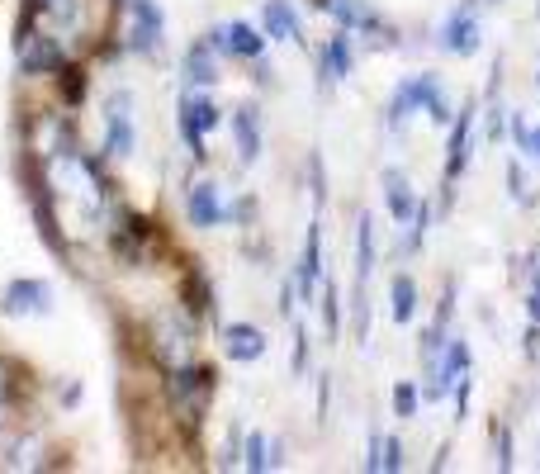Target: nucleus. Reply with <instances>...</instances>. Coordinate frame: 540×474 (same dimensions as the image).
<instances>
[{"label":"nucleus","mask_w":540,"mask_h":474,"mask_svg":"<svg viewBox=\"0 0 540 474\" xmlns=\"http://www.w3.org/2000/svg\"><path fill=\"white\" fill-rule=\"evenodd\" d=\"M436 95H441L436 91V76H408L394 91V100H389V124H403L408 114H422Z\"/></svg>","instance_id":"nucleus-7"},{"label":"nucleus","mask_w":540,"mask_h":474,"mask_svg":"<svg viewBox=\"0 0 540 474\" xmlns=\"http://www.w3.org/2000/svg\"><path fill=\"white\" fill-rule=\"evenodd\" d=\"M323 72H327V81H342V76H351V38H346V34L327 38V48H323Z\"/></svg>","instance_id":"nucleus-19"},{"label":"nucleus","mask_w":540,"mask_h":474,"mask_svg":"<svg viewBox=\"0 0 540 474\" xmlns=\"http://www.w3.org/2000/svg\"><path fill=\"white\" fill-rule=\"evenodd\" d=\"M394 413H398V418H413V413H417V384L413 380L394 384Z\"/></svg>","instance_id":"nucleus-24"},{"label":"nucleus","mask_w":540,"mask_h":474,"mask_svg":"<svg viewBox=\"0 0 540 474\" xmlns=\"http://www.w3.org/2000/svg\"><path fill=\"white\" fill-rule=\"evenodd\" d=\"M252 474H261V470H270V441L261 437V432H252L247 437V460H242Z\"/></svg>","instance_id":"nucleus-22"},{"label":"nucleus","mask_w":540,"mask_h":474,"mask_svg":"<svg viewBox=\"0 0 540 474\" xmlns=\"http://www.w3.org/2000/svg\"><path fill=\"white\" fill-rule=\"evenodd\" d=\"M379 470H403V441L398 437H384V465Z\"/></svg>","instance_id":"nucleus-25"},{"label":"nucleus","mask_w":540,"mask_h":474,"mask_svg":"<svg viewBox=\"0 0 540 474\" xmlns=\"http://www.w3.org/2000/svg\"><path fill=\"white\" fill-rule=\"evenodd\" d=\"M522 152H531V157H536V162H540V128H531V133H526Z\"/></svg>","instance_id":"nucleus-28"},{"label":"nucleus","mask_w":540,"mask_h":474,"mask_svg":"<svg viewBox=\"0 0 540 474\" xmlns=\"http://www.w3.org/2000/svg\"><path fill=\"white\" fill-rule=\"evenodd\" d=\"M166 38V15L157 10V0H128V48L143 57H157Z\"/></svg>","instance_id":"nucleus-3"},{"label":"nucleus","mask_w":540,"mask_h":474,"mask_svg":"<svg viewBox=\"0 0 540 474\" xmlns=\"http://www.w3.org/2000/svg\"><path fill=\"white\" fill-rule=\"evenodd\" d=\"M223 351H228V361L252 365L266 356V332L252 328V323H228L223 328Z\"/></svg>","instance_id":"nucleus-9"},{"label":"nucleus","mask_w":540,"mask_h":474,"mask_svg":"<svg viewBox=\"0 0 540 474\" xmlns=\"http://www.w3.org/2000/svg\"><path fill=\"white\" fill-rule=\"evenodd\" d=\"M313 5H318L323 15L337 19L346 34H351V29H360V34H384V19H379L365 0H313Z\"/></svg>","instance_id":"nucleus-8"},{"label":"nucleus","mask_w":540,"mask_h":474,"mask_svg":"<svg viewBox=\"0 0 540 474\" xmlns=\"http://www.w3.org/2000/svg\"><path fill=\"white\" fill-rule=\"evenodd\" d=\"M507 181H512V195H517V200H522V190H526V181H522V176H517V166H512V171H507Z\"/></svg>","instance_id":"nucleus-29"},{"label":"nucleus","mask_w":540,"mask_h":474,"mask_svg":"<svg viewBox=\"0 0 540 474\" xmlns=\"http://www.w3.org/2000/svg\"><path fill=\"white\" fill-rule=\"evenodd\" d=\"M526 313H531V323H540V285H531V294H526Z\"/></svg>","instance_id":"nucleus-27"},{"label":"nucleus","mask_w":540,"mask_h":474,"mask_svg":"<svg viewBox=\"0 0 540 474\" xmlns=\"http://www.w3.org/2000/svg\"><path fill=\"white\" fill-rule=\"evenodd\" d=\"M370 271H375V219L360 214V223H356V285H365Z\"/></svg>","instance_id":"nucleus-18"},{"label":"nucleus","mask_w":540,"mask_h":474,"mask_svg":"<svg viewBox=\"0 0 540 474\" xmlns=\"http://www.w3.org/2000/svg\"><path fill=\"white\" fill-rule=\"evenodd\" d=\"M413 313H417L413 275H394V323H413Z\"/></svg>","instance_id":"nucleus-20"},{"label":"nucleus","mask_w":540,"mask_h":474,"mask_svg":"<svg viewBox=\"0 0 540 474\" xmlns=\"http://www.w3.org/2000/svg\"><path fill=\"white\" fill-rule=\"evenodd\" d=\"M469 138H474V110H460L450 119V147H446V181H455L469 166Z\"/></svg>","instance_id":"nucleus-10"},{"label":"nucleus","mask_w":540,"mask_h":474,"mask_svg":"<svg viewBox=\"0 0 540 474\" xmlns=\"http://www.w3.org/2000/svg\"><path fill=\"white\" fill-rule=\"evenodd\" d=\"M323 328H327V337H337V332H342V304H337V285H327V290H323Z\"/></svg>","instance_id":"nucleus-23"},{"label":"nucleus","mask_w":540,"mask_h":474,"mask_svg":"<svg viewBox=\"0 0 540 474\" xmlns=\"http://www.w3.org/2000/svg\"><path fill=\"white\" fill-rule=\"evenodd\" d=\"M218 128V105L209 100V95H185L180 100V138L190 143V157L195 162H204L209 152H204V133H214Z\"/></svg>","instance_id":"nucleus-4"},{"label":"nucleus","mask_w":540,"mask_h":474,"mask_svg":"<svg viewBox=\"0 0 540 474\" xmlns=\"http://www.w3.org/2000/svg\"><path fill=\"white\" fill-rule=\"evenodd\" d=\"M427 114H432V124H436V128H446L450 119H455V114H450V105H446V100H441V95H436L432 105H427Z\"/></svg>","instance_id":"nucleus-26"},{"label":"nucleus","mask_w":540,"mask_h":474,"mask_svg":"<svg viewBox=\"0 0 540 474\" xmlns=\"http://www.w3.org/2000/svg\"><path fill=\"white\" fill-rule=\"evenodd\" d=\"M0 304L10 318H43V313H53V285L48 280H10Z\"/></svg>","instance_id":"nucleus-5"},{"label":"nucleus","mask_w":540,"mask_h":474,"mask_svg":"<svg viewBox=\"0 0 540 474\" xmlns=\"http://www.w3.org/2000/svg\"><path fill=\"white\" fill-rule=\"evenodd\" d=\"M34 10H43L53 24H72L81 15V0H34Z\"/></svg>","instance_id":"nucleus-21"},{"label":"nucleus","mask_w":540,"mask_h":474,"mask_svg":"<svg viewBox=\"0 0 540 474\" xmlns=\"http://www.w3.org/2000/svg\"><path fill=\"white\" fill-rule=\"evenodd\" d=\"M441 48L455 57H474L479 53V19H474V0H460L441 24Z\"/></svg>","instance_id":"nucleus-6"},{"label":"nucleus","mask_w":540,"mask_h":474,"mask_svg":"<svg viewBox=\"0 0 540 474\" xmlns=\"http://www.w3.org/2000/svg\"><path fill=\"white\" fill-rule=\"evenodd\" d=\"M185 81H190V86H214L218 81L214 43H195V48L185 53Z\"/></svg>","instance_id":"nucleus-17"},{"label":"nucleus","mask_w":540,"mask_h":474,"mask_svg":"<svg viewBox=\"0 0 540 474\" xmlns=\"http://www.w3.org/2000/svg\"><path fill=\"white\" fill-rule=\"evenodd\" d=\"M105 152L114 162H124L138 152V133H133V95L119 86V91L105 95Z\"/></svg>","instance_id":"nucleus-2"},{"label":"nucleus","mask_w":540,"mask_h":474,"mask_svg":"<svg viewBox=\"0 0 540 474\" xmlns=\"http://www.w3.org/2000/svg\"><path fill=\"white\" fill-rule=\"evenodd\" d=\"M34 5L24 10V19H19V38H15V48H19V72H57L62 67V43H57V34H38L34 24Z\"/></svg>","instance_id":"nucleus-1"},{"label":"nucleus","mask_w":540,"mask_h":474,"mask_svg":"<svg viewBox=\"0 0 540 474\" xmlns=\"http://www.w3.org/2000/svg\"><path fill=\"white\" fill-rule=\"evenodd\" d=\"M233 138H237V157L252 166L261 157V119H256V105H237L233 110Z\"/></svg>","instance_id":"nucleus-14"},{"label":"nucleus","mask_w":540,"mask_h":474,"mask_svg":"<svg viewBox=\"0 0 540 474\" xmlns=\"http://www.w3.org/2000/svg\"><path fill=\"white\" fill-rule=\"evenodd\" d=\"M185 214H190V223L195 228H218V223L228 219V209H223V200H218V185H195L190 190V200H185Z\"/></svg>","instance_id":"nucleus-12"},{"label":"nucleus","mask_w":540,"mask_h":474,"mask_svg":"<svg viewBox=\"0 0 540 474\" xmlns=\"http://www.w3.org/2000/svg\"><path fill=\"white\" fill-rule=\"evenodd\" d=\"M379 181H384V204H389V214H394L398 223H408V219L417 214V190H413V181H408V176H403L398 166H389V171H384Z\"/></svg>","instance_id":"nucleus-11"},{"label":"nucleus","mask_w":540,"mask_h":474,"mask_svg":"<svg viewBox=\"0 0 540 474\" xmlns=\"http://www.w3.org/2000/svg\"><path fill=\"white\" fill-rule=\"evenodd\" d=\"M261 19H266V34L280 38V43H299V38H304V29H299V15L289 10V0H266Z\"/></svg>","instance_id":"nucleus-16"},{"label":"nucleus","mask_w":540,"mask_h":474,"mask_svg":"<svg viewBox=\"0 0 540 474\" xmlns=\"http://www.w3.org/2000/svg\"><path fill=\"white\" fill-rule=\"evenodd\" d=\"M531 275H536V285H540V252L531 256Z\"/></svg>","instance_id":"nucleus-30"},{"label":"nucleus","mask_w":540,"mask_h":474,"mask_svg":"<svg viewBox=\"0 0 540 474\" xmlns=\"http://www.w3.org/2000/svg\"><path fill=\"white\" fill-rule=\"evenodd\" d=\"M318 275H323V228L313 223L304 237V256H299V294L304 299L318 294Z\"/></svg>","instance_id":"nucleus-13"},{"label":"nucleus","mask_w":540,"mask_h":474,"mask_svg":"<svg viewBox=\"0 0 540 474\" xmlns=\"http://www.w3.org/2000/svg\"><path fill=\"white\" fill-rule=\"evenodd\" d=\"M218 34H223V53H233V57H247V62H256V57L266 53V38L256 34L252 24H242V19L223 24Z\"/></svg>","instance_id":"nucleus-15"}]
</instances>
